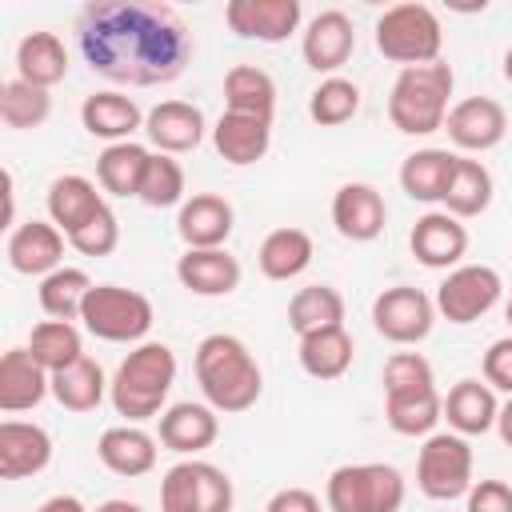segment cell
I'll return each mask as SVG.
<instances>
[{"label":"cell","instance_id":"41","mask_svg":"<svg viewBox=\"0 0 512 512\" xmlns=\"http://www.w3.org/2000/svg\"><path fill=\"white\" fill-rule=\"evenodd\" d=\"M360 112V88L348 76H324L308 96V116L320 128H340Z\"/></svg>","mask_w":512,"mask_h":512},{"label":"cell","instance_id":"40","mask_svg":"<svg viewBox=\"0 0 512 512\" xmlns=\"http://www.w3.org/2000/svg\"><path fill=\"white\" fill-rule=\"evenodd\" d=\"M88 292H92L88 272L64 264V268H56L52 276L40 280L36 296H40V308H44L48 320H80V308H84Z\"/></svg>","mask_w":512,"mask_h":512},{"label":"cell","instance_id":"53","mask_svg":"<svg viewBox=\"0 0 512 512\" xmlns=\"http://www.w3.org/2000/svg\"><path fill=\"white\" fill-rule=\"evenodd\" d=\"M504 80H508V84H512V48H508V52H504Z\"/></svg>","mask_w":512,"mask_h":512},{"label":"cell","instance_id":"1","mask_svg":"<svg viewBox=\"0 0 512 512\" xmlns=\"http://www.w3.org/2000/svg\"><path fill=\"white\" fill-rule=\"evenodd\" d=\"M84 64L124 88L172 84L192 64V32L176 8L156 0H92L76 16Z\"/></svg>","mask_w":512,"mask_h":512},{"label":"cell","instance_id":"44","mask_svg":"<svg viewBox=\"0 0 512 512\" xmlns=\"http://www.w3.org/2000/svg\"><path fill=\"white\" fill-rule=\"evenodd\" d=\"M380 384H384V396L420 392V388H436V372H432L428 356H420V352H392L384 360Z\"/></svg>","mask_w":512,"mask_h":512},{"label":"cell","instance_id":"38","mask_svg":"<svg viewBox=\"0 0 512 512\" xmlns=\"http://www.w3.org/2000/svg\"><path fill=\"white\" fill-rule=\"evenodd\" d=\"M384 420L400 436H432L436 424L444 420V400L436 388L396 392V396H384Z\"/></svg>","mask_w":512,"mask_h":512},{"label":"cell","instance_id":"4","mask_svg":"<svg viewBox=\"0 0 512 512\" xmlns=\"http://www.w3.org/2000/svg\"><path fill=\"white\" fill-rule=\"evenodd\" d=\"M452 64L432 60L420 68H400L392 92H388V120L404 136H432L448 120V96H452Z\"/></svg>","mask_w":512,"mask_h":512},{"label":"cell","instance_id":"52","mask_svg":"<svg viewBox=\"0 0 512 512\" xmlns=\"http://www.w3.org/2000/svg\"><path fill=\"white\" fill-rule=\"evenodd\" d=\"M96 512H144V508H140L136 500H120V496H116V500H104Z\"/></svg>","mask_w":512,"mask_h":512},{"label":"cell","instance_id":"43","mask_svg":"<svg viewBox=\"0 0 512 512\" xmlns=\"http://www.w3.org/2000/svg\"><path fill=\"white\" fill-rule=\"evenodd\" d=\"M136 200L148 204V208H172V204H184V168H180V160L168 156V152H152Z\"/></svg>","mask_w":512,"mask_h":512},{"label":"cell","instance_id":"30","mask_svg":"<svg viewBox=\"0 0 512 512\" xmlns=\"http://www.w3.org/2000/svg\"><path fill=\"white\" fill-rule=\"evenodd\" d=\"M312 256H316V244H312V236H308L304 228H296V224L272 228V232L260 240V248H256V264H260V272H264L268 280H296L300 272H308Z\"/></svg>","mask_w":512,"mask_h":512},{"label":"cell","instance_id":"33","mask_svg":"<svg viewBox=\"0 0 512 512\" xmlns=\"http://www.w3.org/2000/svg\"><path fill=\"white\" fill-rule=\"evenodd\" d=\"M300 368L312 376V380H340L348 368H352V356H356V344L348 336L344 324L336 328H320V332H308L300 336Z\"/></svg>","mask_w":512,"mask_h":512},{"label":"cell","instance_id":"34","mask_svg":"<svg viewBox=\"0 0 512 512\" xmlns=\"http://www.w3.org/2000/svg\"><path fill=\"white\" fill-rule=\"evenodd\" d=\"M224 104H228L224 112L272 120L276 116V80L256 64H236L224 76Z\"/></svg>","mask_w":512,"mask_h":512},{"label":"cell","instance_id":"23","mask_svg":"<svg viewBox=\"0 0 512 512\" xmlns=\"http://www.w3.org/2000/svg\"><path fill=\"white\" fill-rule=\"evenodd\" d=\"M176 280L192 296H228L240 288V260L228 248H184L176 260Z\"/></svg>","mask_w":512,"mask_h":512},{"label":"cell","instance_id":"31","mask_svg":"<svg viewBox=\"0 0 512 512\" xmlns=\"http://www.w3.org/2000/svg\"><path fill=\"white\" fill-rule=\"evenodd\" d=\"M452 168H456V152H448V148H416L400 164V188H404V196H412L420 204H440Z\"/></svg>","mask_w":512,"mask_h":512},{"label":"cell","instance_id":"15","mask_svg":"<svg viewBox=\"0 0 512 512\" xmlns=\"http://www.w3.org/2000/svg\"><path fill=\"white\" fill-rule=\"evenodd\" d=\"M64 232L52 224V220H24L8 232V244H4V256H8V268L20 272V276H52L56 268H64Z\"/></svg>","mask_w":512,"mask_h":512},{"label":"cell","instance_id":"50","mask_svg":"<svg viewBox=\"0 0 512 512\" xmlns=\"http://www.w3.org/2000/svg\"><path fill=\"white\" fill-rule=\"evenodd\" d=\"M4 228H16V180L12 172H4Z\"/></svg>","mask_w":512,"mask_h":512},{"label":"cell","instance_id":"54","mask_svg":"<svg viewBox=\"0 0 512 512\" xmlns=\"http://www.w3.org/2000/svg\"><path fill=\"white\" fill-rule=\"evenodd\" d=\"M504 316H508V324H512V300H508V308H504Z\"/></svg>","mask_w":512,"mask_h":512},{"label":"cell","instance_id":"9","mask_svg":"<svg viewBox=\"0 0 512 512\" xmlns=\"http://www.w3.org/2000/svg\"><path fill=\"white\" fill-rule=\"evenodd\" d=\"M416 484L428 500H460L468 496L472 480V444L460 432H432L416 456Z\"/></svg>","mask_w":512,"mask_h":512},{"label":"cell","instance_id":"8","mask_svg":"<svg viewBox=\"0 0 512 512\" xmlns=\"http://www.w3.org/2000/svg\"><path fill=\"white\" fill-rule=\"evenodd\" d=\"M236 492L224 468L208 460H180L160 480V512H232Z\"/></svg>","mask_w":512,"mask_h":512},{"label":"cell","instance_id":"16","mask_svg":"<svg viewBox=\"0 0 512 512\" xmlns=\"http://www.w3.org/2000/svg\"><path fill=\"white\" fill-rule=\"evenodd\" d=\"M332 224L352 244L376 240L384 232V224H388V204H384L380 188L376 184H364V180L340 184L336 196H332Z\"/></svg>","mask_w":512,"mask_h":512},{"label":"cell","instance_id":"35","mask_svg":"<svg viewBox=\"0 0 512 512\" xmlns=\"http://www.w3.org/2000/svg\"><path fill=\"white\" fill-rule=\"evenodd\" d=\"M24 348L48 376H56L84 356V336H80L76 320H40V324H32Z\"/></svg>","mask_w":512,"mask_h":512},{"label":"cell","instance_id":"51","mask_svg":"<svg viewBox=\"0 0 512 512\" xmlns=\"http://www.w3.org/2000/svg\"><path fill=\"white\" fill-rule=\"evenodd\" d=\"M496 432H500V440L512 448V396L500 404V416H496Z\"/></svg>","mask_w":512,"mask_h":512},{"label":"cell","instance_id":"42","mask_svg":"<svg viewBox=\"0 0 512 512\" xmlns=\"http://www.w3.org/2000/svg\"><path fill=\"white\" fill-rule=\"evenodd\" d=\"M52 116V96L36 84H24V80H4L0 84V120L16 132H28V128H40L44 120Z\"/></svg>","mask_w":512,"mask_h":512},{"label":"cell","instance_id":"32","mask_svg":"<svg viewBox=\"0 0 512 512\" xmlns=\"http://www.w3.org/2000/svg\"><path fill=\"white\" fill-rule=\"evenodd\" d=\"M492 192H496L492 172H488L480 160H472V156H456V168H452V176H448V188H444V200H440V204H444L448 216L472 220V216L488 212Z\"/></svg>","mask_w":512,"mask_h":512},{"label":"cell","instance_id":"19","mask_svg":"<svg viewBox=\"0 0 512 512\" xmlns=\"http://www.w3.org/2000/svg\"><path fill=\"white\" fill-rule=\"evenodd\" d=\"M236 212L216 192H192L176 212V232L184 248H224L232 236Z\"/></svg>","mask_w":512,"mask_h":512},{"label":"cell","instance_id":"3","mask_svg":"<svg viewBox=\"0 0 512 512\" xmlns=\"http://www.w3.org/2000/svg\"><path fill=\"white\" fill-rule=\"evenodd\" d=\"M172 384H176V352L160 340H144L112 372L108 400L116 416H124L128 424H144L164 412Z\"/></svg>","mask_w":512,"mask_h":512},{"label":"cell","instance_id":"18","mask_svg":"<svg viewBox=\"0 0 512 512\" xmlns=\"http://www.w3.org/2000/svg\"><path fill=\"white\" fill-rule=\"evenodd\" d=\"M220 436V416L212 404L180 400L160 412V444L176 456H200Z\"/></svg>","mask_w":512,"mask_h":512},{"label":"cell","instance_id":"21","mask_svg":"<svg viewBox=\"0 0 512 512\" xmlns=\"http://www.w3.org/2000/svg\"><path fill=\"white\" fill-rule=\"evenodd\" d=\"M204 132H208L204 112L188 100H160L144 116V136L156 144V152H168V156H184V152L200 148Z\"/></svg>","mask_w":512,"mask_h":512},{"label":"cell","instance_id":"46","mask_svg":"<svg viewBox=\"0 0 512 512\" xmlns=\"http://www.w3.org/2000/svg\"><path fill=\"white\" fill-rule=\"evenodd\" d=\"M484 384L512 396V336H500L484 352Z\"/></svg>","mask_w":512,"mask_h":512},{"label":"cell","instance_id":"25","mask_svg":"<svg viewBox=\"0 0 512 512\" xmlns=\"http://www.w3.org/2000/svg\"><path fill=\"white\" fill-rule=\"evenodd\" d=\"M44 208H48V220H52L64 236H72V232H80L92 216H100L108 204H104V196L96 192V184H92L88 176L64 172V176H56V180L48 184Z\"/></svg>","mask_w":512,"mask_h":512},{"label":"cell","instance_id":"47","mask_svg":"<svg viewBox=\"0 0 512 512\" xmlns=\"http://www.w3.org/2000/svg\"><path fill=\"white\" fill-rule=\"evenodd\" d=\"M464 500L468 512H512V488L504 480H476Z\"/></svg>","mask_w":512,"mask_h":512},{"label":"cell","instance_id":"6","mask_svg":"<svg viewBox=\"0 0 512 512\" xmlns=\"http://www.w3.org/2000/svg\"><path fill=\"white\" fill-rule=\"evenodd\" d=\"M80 324L88 336L108 340V344H144V336L156 324V308L144 292L124 288V284H92Z\"/></svg>","mask_w":512,"mask_h":512},{"label":"cell","instance_id":"2","mask_svg":"<svg viewBox=\"0 0 512 512\" xmlns=\"http://www.w3.org/2000/svg\"><path fill=\"white\" fill-rule=\"evenodd\" d=\"M192 368H196L204 404H212L216 412H248L264 392V372H260L252 348L232 332L204 336L196 344Z\"/></svg>","mask_w":512,"mask_h":512},{"label":"cell","instance_id":"14","mask_svg":"<svg viewBox=\"0 0 512 512\" xmlns=\"http://www.w3.org/2000/svg\"><path fill=\"white\" fill-rule=\"evenodd\" d=\"M444 132L448 140L460 148V152H488L504 140L508 132V112L500 100L492 96H464L448 108V120H444Z\"/></svg>","mask_w":512,"mask_h":512},{"label":"cell","instance_id":"13","mask_svg":"<svg viewBox=\"0 0 512 512\" xmlns=\"http://www.w3.org/2000/svg\"><path fill=\"white\" fill-rule=\"evenodd\" d=\"M356 48V24L348 12L340 8H324L308 20L304 36H300V56L312 72H324V76H336L348 56Z\"/></svg>","mask_w":512,"mask_h":512},{"label":"cell","instance_id":"29","mask_svg":"<svg viewBox=\"0 0 512 512\" xmlns=\"http://www.w3.org/2000/svg\"><path fill=\"white\" fill-rule=\"evenodd\" d=\"M68 76V48L56 32H28L20 44H16V80L24 84H36V88H56L60 80Z\"/></svg>","mask_w":512,"mask_h":512},{"label":"cell","instance_id":"26","mask_svg":"<svg viewBox=\"0 0 512 512\" xmlns=\"http://www.w3.org/2000/svg\"><path fill=\"white\" fill-rule=\"evenodd\" d=\"M52 396V376L32 360L28 348H8L0 356V412H28Z\"/></svg>","mask_w":512,"mask_h":512},{"label":"cell","instance_id":"5","mask_svg":"<svg viewBox=\"0 0 512 512\" xmlns=\"http://www.w3.org/2000/svg\"><path fill=\"white\" fill-rule=\"evenodd\" d=\"M376 48H380L384 60H392L400 68L432 64V60H440V48H444L440 16L428 4H416V0L392 4L376 20Z\"/></svg>","mask_w":512,"mask_h":512},{"label":"cell","instance_id":"17","mask_svg":"<svg viewBox=\"0 0 512 512\" xmlns=\"http://www.w3.org/2000/svg\"><path fill=\"white\" fill-rule=\"evenodd\" d=\"M408 248H412V256H416L424 268H444V272H452V268H460V260H464V252H468V228H464L456 216H448L444 208H432V212H424V216L412 224Z\"/></svg>","mask_w":512,"mask_h":512},{"label":"cell","instance_id":"36","mask_svg":"<svg viewBox=\"0 0 512 512\" xmlns=\"http://www.w3.org/2000/svg\"><path fill=\"white\" fill-rule=\"evenodd\" d=\"M148 160H152V152L136 140L108 144L96 156V180L108 196H140V180L148 172Z\"/></svg>","mask_w":512,"mask_h":512},{"label":"cell","instance_id":"45","mask_svg":"<svg viewBox=\"0 0 512 512\" xmlns=\"http://www.w3.org/2000/svg\"><path fill=\"white\" fill-rule=\"evenodd\" d=\"M68 244H72L80 256H108V252H116V244H120V220H116V212L104 208V212L92 216L80 232H72Z\"/></svg>","mask_w":512,"mask_h":512},{"label":"cell","instance_id":"27","mask_svg":"<svg viewBox=\"0 0 512 512\" xmlns=\"http://www.w3.org/2000/svg\"><path fill=\"white\" fill-rule=\"evenodd\" d=\"M496 416H500L496 388H488L476 376L456 380L448 388V396H444V420L460 436H484V432H492L496 428Z\"/></svg>","mask_w":512,"mask_h":512},{"label":"cell","instance_id":"10","mask_svg":"<svg viewBox=\"0 0 512 512\" xmlns=\"http://www.w3.org/2000/svg\"><path fill=\"white\" fill-rule=\"evenodd\" d=\"M504 280L492 264H460L436 288V312L448 324H476L500 304Z\"/></svg>","mask_w":512,"mask_h":512},{"label":"cell","instance_id":"28","mask_svg":"<svg viewBox=\"0 0 512 512\" xmlns=\"http://www.w3.org/2000/svg\"><path fill=\"white\" fill-rule=\"evenodd\" d=\"M212 144L216 152L244 168V164H256L268 156L272 148V120H260V116H240V112H224L212 128Z\"/></svg>","mask_w":512,"mask_h":512},{"label":"cell","instance_id":"11","mask_svg":"<svg viewBox=\"0 0 512 512\" xmlns=\"http://www.w3.org/2000/svg\"><path fill=\"white\" fill-rule=\"evenodd\" d=\"M436 324V300L412 284H392L372 300V328L392 344H420Z\"/></svg>","mask_w":512,"mask_h":512},{"label":"cell","instance_id":"48","mask_svg":"<svg viewBox=\"0 0 512 512\" xmlns=\"http://www.w3.org/2000/svg\"><path fill=\"white\" fill-rule=\"evenodd\" d=\"M264 512H324V508H320V496L308 488H280L268 496Z\"/></svg>","mask_w":512,"mask_h":512},{"label":"cell","instance_id":"37","mask_svg":"<svg viewBox=\"0 0 512 512\" xmlns=\"http://www.w3.org/2000/svg\"><path fill=\"white\" fill-rule=\"evenodd\" d=\"M108 384L112 380L104 376V368L92 356H80L76 364H68L64 372L52 376V396L68 412H96L108 396Z\"/></svg>","mask_w":512,"mask_h":512},{"label":"cell","instance_id":"20","mask_svg":"<svg viewBox=\"0 0 512 512\" xmlns=\"http://www.w3.org/2000/svg\"><path fill=\"white\" fill-rule=\"evenodd\" d=\"M52 464V436L32 420L0 424V480H28Z\"/></svg>","mask_w":512,"mask_h":512},{"label":"cell","instance_id":"39","mask_svg":"<svg viewBox=\"0 0 512 512\" xmlns=\"http://www.w3.org/2000/svg\"><path fill=\"white\" fill-rule=\"evenodd\" d=\"M344 324V296L332 284H308L288 300V328L296 336Z\"/></svg>","mask_w":512,"mask_h":512},{"label":"cell","instance_id":"22","mask_svg":"<svg viewBox=\"0 0 512 512\" xmlns=\"http://www.w3.org/2000/svg\"><path fill=\"white\" fill-rule=\"evenodd\" d=\"M144 116H148V112H140V104H136L132 96L116 92V88L92 92V96H84V104H80V124H84V132L96 136V140H108V144L132 140V132L144 128Z\"/></svg>","mask_w":512,"mask_h":512},{"label":"cell","instance_id":"24","mask_svg":"<svg viewBox=\"0 0 512 512\" xmlns=\"http://www.w3.org/2000/svg\"><path fill=\"white\" fill-rule=\"evenodd\" d=\"M96 456L112 476L136 480V476H148L156 468V436L144 432L140 424H116V428L100 432Z\"/></svg>","mask_w":512,"mask_h":512},{"label":"cell","instance_id":"49","mask_svg":"<svg viewBox=\"0 0 512 512\" xmlns=\"http://www.w3.org/2000/svg\"><path fill=\"white\" fill-rule=\"evenodd\" d=\"M36 512H88V508H84L80 496H72V492H56V496H48Z\"/></svg>","mask_w":512,"mask_h":512},{"label":"cell","instance_id":"7","mask_svg":"<svg viewBox=\"0 0 512 512\" xmlns=\"http://www.w3.org/2000/svg\"><path fill=\"white\" fill-rule=\"evenodd\" d=\"M404 476L392 464H340L328 472L324 508L328 512H400L404 504Z\"/></svg>","mask_w":512,"mask_h":512},{"label":"cell","instance_id":"12","mask_svg":"<svg viewBox=\"0 0 512 512\" xmlns=\"http://www.w3.org/2000/svg\"><path fill=\"white\" fill-rule=\"evenodd\" d=\"M300 20H304L300 0H228L224 4V24L240 40L280 44L300 28Z\"/></svg>","mask_w":512,"mask_h":512}]
</instances>
